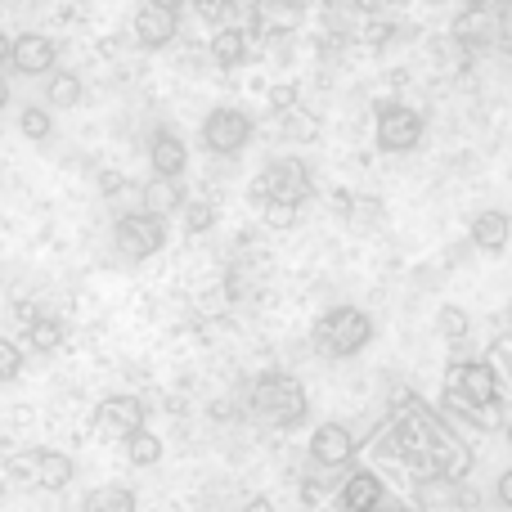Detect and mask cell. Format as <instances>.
Instances as JSON below:
<instances>
[{"mask_svg": "<svg viewBox=\"0 0 512 512\" xmlns=\"http://www.w3.org/2000/svg\"><path fill=\"white\" fill-rule=\"evenodd\" d=\"M454 382L450 387L454 391H463V396L472 400V405H481V409H499V373H495V364H486V360H468V364H454Z\"/></svg>", "mask_w": 512, "mask_h": 512, "instance_id": "cell-8", "label": "cell"}, {"mask_svg": "<svg viewBox=\"0 0 512 512\" xmlns=\"http://www.w3.org/2000/svg\"><path fill=\"white\" fill-rule=\"evenodd\" d=\"M508 319H512V306H508Z\"/></svg>", "mask_w": 512, "mask_h": 512, "instance_id": "cell-42", "label": "cell"}, {"mask_svg": "<svg viewBox=\"0 0 512 512\" xmlns=\"http://www.w3.org/2000/svg\"><path fill=\"white\" fill-rule=\"evenodd\" d=\"M126 459L135 463V468H153V463L162 459V441L153 432H135V436H126Z\"/></svg>", "mask_w": 512, "mask_h": 512, "instance_id": "cell-24", "label": "cell"}, {"mask_svg": "<svg viewBox=\"0 0 512 512\" xmlns=\"http://www.w3.org/2000/svg\"><path fill=\"white\" fill-rule=\"evenodd\" d=\"M32 486H41L45 495H59V490L72 486V477H77V463L68 459L63 450H32Z\"/></svg>", "mask_w": 512, "mask_h": 512, "instance_id": "cell-13", "label": "cell"}, {"mask_svg": "<svg viewBox=\"0 0 512 512\" xmlns=\"http://www.w3.org/2000/svg\"><path fill=\"white\" fill-rule=\"evenodd\" d=\"M212 418H216V423H230V418H234V405H230V400H216V405H212Z\"/></svg>", "mask_w": 512, "mask_h": 512, "instance_id": "cell-35", "label": "cell"}, {"mask_svg": "<svg viewBox=\"0 0 512 512\" xmlns=\"http://www.w3.org/2000/svg\"><path fill=\"white\" fill-rule=\"evenodd\" d=\"M306 512H324V508H306Z\"/></svg>", "mask_w": 512, "mask_h": 512, "instance_id": "cell-41", "label": "cell"}, {"mask_svg": "<svg viewBox=\"0 0 512 512\" xmlns=\"http://www.w3.org/2000/svg\"><path fill=\"white\" fill-rule=\"evenodd\" d=\"M243 512H279V508H274V499H270V495H252L248 504H243Z\"/></svg>", "mask_w": 512, "mask_h": 512, "instance_id": "cell-34", "label": "cell"}, {"mask_svg": "<svg viewBox=\"0 0 512 512\" xmlns=\"http://www.w3.org/2000/svg\"><path fill=\"white\" fill-rule=\"evenodd\" d=\"M252 135H256L252 113H243V108H234V104L212 108V113L203 117V126H198L203 149L216 153V158H234V153H243L252 144Z\"/></svg>", "mask_w": 512, "mask_h": 512, "instance_id": "cell-4", "label": "cell"}, {"mask_svg": "<svg viewBox=\"0 0 512 512\" xmlns=\"http://www.w3.org/2000/svg\"><path fill=\"white\" fill-rule=\"evenodd\" d=\"M113 243L126 261H149V256L162 252V243H167V221L153 216V212H144V207L140 212H126L113 230Z\"/></svg>", "mask_w": 512, "mask_h": 512, "instance_id": "cell-5", "label": "cell"}, {"mask_svg": "<svg viewBox=\"0 0 512 512\" xmlns=\"http://www.w3.org/2000/svg\"><path fill=\"white\" fill-rule=\"evenodd\" d=\"M351 5H355V9H369V14H378V9L387 5V0H351Z\"/></svg>", "mask_w": 512, "mask_h": 512, "instance_id": "cell-37", "label": "cell"}, {"mask_svg": "<svg viewBox=\"0 0 512 512\" xmlns=\"http://www.w3.org/2000/svg\"><path fill=\"white\" fill-rule=\"evenodd\" d=\"M140 203H144V212L162 216V221H167L171 212H185V194H180V180H171V176H153L149 185H144Z\"/></svg>", "mask_w": 512, "mask_h": 512, "instance_id": "cell-17", "label": "cell"}, {"mask_svg": "<svg viewBox=\"0 0 512 512\" xmlns=\"http://www.w3.org/2000/svg\"><path fill=\"white\" fill-rule=\"evenodd\" d=\"M495 495H499V504H504V508H512V468L504 472V477H499V486H495Z\"/></svg>", "mask_w": 512, "mask_h": 512, "instance_id": "cell-33", "label": "cell"}, {"mask_svg": "<svg viewBox=\"0 0 512 512\" xmlns=\"http://www.w3.org/2000/svg\"><path fill=\"white\" fill-rule=\"evenodd\" d=\"M391 32H396L391 23H369V27H364V41H369V45H387Z\"/></svg>", "mask_w": 512, "mask_h": 512, "instance_id": "cell-31", "label": "cell"}, {"mask_svg": "<svg viewBox=\"0 0 512 512\" xmlns=\"http://www.w3.org/2000/svg\"><path fill=\"white\" fill-rule=\"evenodd\" d=\"M207 54H212L216 68H243L252 54V41L243 27H221V32L212 36V45H207Z\"/></svg>", "mask_w": 512, "mask_h": 512, "instance_id": "cell-16", "label": "cell"}, {"mask_svg": "<svg viewBox=\"0 0 512 512\" xmlns=\"http://www.w3.org/2000/svg\"><path fill=\"white\" fill-rule=\"evenodd\" d=\"M0 499H5V481H0Z\"/></svg>", "mask_w": 512, "mask_h": 512, "instance_id": "cell-40", "label": "cell"}, {"mask_svg": "<svg viewBox=\"0 0 512 512\" xmlns=\"http://www.w3.org/2000/svg\"><path fill=\"white\" fill-rule=\"evenodd\" d=\"M270 108H274V117L288 113V108H297V86H279V90H270Z\"/></svg>", "mask_w": 512, "mask_h": 512, "instance_id": "cell-30", "label": "cell"}, {"mask_svg": "<svg viewBox=\"0 0 512 512\" xmlns=\"http://www.w3.org/2000/svg\"><path fill=\"white\" fill-rule=\"evenodd\" d=\"M135 508H140L135 504V490H126V486H99L81 499V512H135Z\"/></svg>", "mask_w": 512, "mask_h": 512, "instance_id": "cell-20", "label": "cell"}, {"mask_svg": "<svg viewBox=\"0 0 512 512\" xmlns=\"http://www.w3.org/2000/svg\"><path fill=\"white\" fill-rule=\"evenodd\" d=\"M252 409L261 418H270L274 427H297L306 418L310 400H306V387L288 373H261L252 387Z\"/></svg>", "mask_w": 512, "mask_h": 512, "instance_id": "cell-2", "label": "cell"}, {"mask_svg": "<svg viewBox=\"0 0 512 512\" xmlns=\"http://www.w3.org/2000/svg\"><path fill=\"white\" fill-rule=\"evenodd\" d=\"M373 135H378V149L387 153H409L423 140V113L409 104H378V117H373Z\"/></svg>", "mask_w": 512, "mask_h": 512, "instance_id": "cell-6", "label": "cell"}, {"mask_svg": "<svg viewBox=\"0 0 512 512\" xmlns=\"http://www.w3.org/2000/svg\"><path fill=\"white\" fill-rule=\"evenodd\" d=\"M315 180H310V167L301 158H274L261 167V176L252 180V203L265 207V203H306Z\"/></svg>", "mask_w": 512, "mask_h": 512, "instance_id": "cell-3", "label": "cell"}, {"mask_svg": "<svg viewBox=\"0 0 512 512\" xmlns=\"http://www.w3.org/2000/svg\"><path fill=\"white\" fill-rule=\"evenodd\" d=\"M23 373V346L0 337V382H14Z\"/></svg>", "mask_w": 512, "mask_h": 512, "instance_id": "cell-28", "label": "cell"}, {"mask_svg": "<svg viewBox=\"0 0 512 512\" xmlns=\"http://www.w3.org/2000/svg\"><path fill=\"white\" fill-rule=\"evenodd\" d=\"M355 436H351V427H342V423H319L315 427V436H310V459L319 463V468H346V463L355 459Z\"/></svg>", "mask_w": 512, "mask_h": 512, "instance_id": "cell-9", "label": "cell"}, {"mask_svg": "<svg viewBox=\"0 0 512 512\" xmlns=\"http://www.w3.org/2000/svg\"><path fill=\"white\" fill-rule=\"evenodd\" d=\"M216 225V207L212 203H185V230L189 234H207Z\"/></svg>", "mask_w": 512, "mask_h": 512, "instance_id": "cell-29", "label": "cell"}, {"mask_svg": "<svg viewBox=\"0 0 512 512\" xmlns=\"http://www.w3.org/2000/svg\"><path fill=\"white\" fill-rule=\"evenodd\" d=\"M54 59H59V45H54L50 36H41V32L14 36V59H9L14 72H23V77H45V72L54 68Z\"/></svg>", "mask_w": 512, "mask_h": 512, "instance_id": "cell-11", "label": "cell"}, {"mask_svg": "<svg viewBox=\"0 0 512 512\" xmlns=\"http://www.w3.org/2000/svg\"><path fill=\"white\" fill-rule=\"evenodd\" d=\"M504 436H508V445H512V423H508V427H504Z\"/></svg>", "mask_w": 512, "mask_h": 512, "instance_id": "cell-39", "label": "cell"}, {"mask_svg": "<svg viewBox=\"0 0 512 512\" xmlns=\"http://www.w3.org/2000/svg\"><path fill=\"white\" fill-rule=\"evenodd\" d=\"M382 504H387V490H382V481L373 468H355L351 477L342 481V508L346 512H378Z\"/></svg>", "mask_w": 512, "mask_h": 512, "instance_id": "cell-14", "label": "cell"}, {"mask_svg": "<svg viewBox=\"0 0 512 512\" xmlns=\"http://www.w3.org/2000/svg\"><path fill=\"white\" fill-rule=\"evenodd\" d=\"M63 319H50V315H36L32 324H27V346H32L36 355H54L63 346Z\"/></svg>", "mask_w": 512, "mask_h": 512, "instance_id": "cell-21", "label": "cell"}, {"mask_svg": "<svg viewBox=\"0 0 512 512\" xmlns=\"http://www.w3.org/2000/svg\"><path fill=\"white\" fill-rule=\"evenodd\" d=\"M144 400L140 396H108V400H99V409H95V418H99V427H104L108 436H135L144 427Z\"/></svg>", "mask_w": 512, "mask_h": 512, "instance_id": "cell-10", "label": "cell"}, {"mask_svg": "<svg viewBox=\"0 0 512 512\" xmlns=\"http://www.w3.org/2000/svg\"><path fill=\"white\" fill-rule=\"evenodd\" d=\"M256 18H261L265 32L283 36V32H292V27H297L301 0H261V5H256Z\"/></svg>", "mask_w": 512, "mask_h": 512, "instance_id": "cell-19", "label": "cell"}, {"mask_svg": "<svg viewBox=\"0 0 512 512\" xmlns=\"http://www.w3.org/2000/svg\"><path fill=\"white\" fill-rule=\"evenodd\" d=\"M99 189H104L108 198H117V194H122V189H126V180L117 176V171H104V176H99Z\"/></svg>", "mask_w": 512, "mask_h": 512, "instance_id": "cell-32", "label": "cell"}, {"mask_svg": "<svg viewBox=\"0 0 512 512\" xmlns=\"http://www.w3.org/2000/svg\"><path fill=\"white\" fill-rule=\"evenodd\" d=\"M5 104H9V81L0 77V108H5Z\"/></svg>", "mask_w": 512, "mask_h": 512, "instance_id": "cell-38", "label": "cell"}, {"mask_svg": "<svg viewBox=\"0 0 512 512\" xmlns=\"http://www.w3.org/2000/svg\"><path fill=\"white\" fill-rule=\"evenodd\" d=\"M468 239L477 252H504L512 243V216L508 212H481L477 221H472Z\"/></svg>", "mask_w": 512, "mask_h": 512, "instance_id": "cell-15", "label": "cell"}, {"mask_svg": "<svg viewBox=\"0 0 512 512\" xmlns=\"http://www.w3.org/2000/svg\"><path fill=\"white\" fill-rule=\"evenodd\" d=\"M279 135H288V140H315V117L301 104L288 108V113H279Z\"/></svg>", "mask_w": 512, "mask_h": 512, "instance_id": "cell-26", "label": "cell"}, {"mask_svg": "<svg viewBox=\"0 0 512 512\" xmlns=\"http://www.w3.org/2000/svg\"><path fill=\"white\" fill-rule=\"evenodd\" d=\"M180 0H144L140 14H135V45L140 50H167L180 36Z\"/></svg>", "mask_w": 512, "mask_h": 512, "instance_id": "cell-7", "label": "cell"}, {"mask_svg": "<svg viewBox=\"0 0 512 512\" xmlns=\"http://www.w3.org/2000/svg\"><path fill=\"white\" fill-rule=\"evenodd\" d=\"M436 333H441L450 346L468 342V333H472V315H468L463 306H441V310H436Z\"/></svg>", "mask_w": 512, "mask_h": 512, "instance_id": "cell-23", "label": "cell"}, {"mask_svg": "<svg viewBox=\"0 0 512 512\" xmlns=\"http://www.w3.org/2000/svg\"><path fill=\"white\" fill-rule=\"evenodd\" d=\"M149 162H153V176H171L180 180L189 167V144L180 140L176 126H162V131H153L149 140Z\"/></svg>", "mask_w": 512, "mask_h": 512, "instance_id": "cell-12", "label": "cell"}, {"mask_svg": "<svg viewBox=\"0 0 512 512\" xmlns=\"http://www.w3.org/2000/svg\"><path fill=\"white\" fill-rule=\"evenodd\" d=\"M18 131H23L32 144L50 140V131H54V117H50V108H41V104H27L23 113H18Z\"/></svg>", "mask_w": 512, "mask_h": 512, "instance_id": "cell-25", "label": "cell"}, {"mask_svg": "<svg viewBox=\"0 0 512 512\" xmlns=\"http://www.w3.org/2000/svg\"><path fill=\"white\" fill-rule=\"evenodd\" d=\"M9 59H14V36H9V32H0V68H5Z\"/></svg>", "mask_w": 512, "mask_h": 512, "instance_id": "cell-36", "label": "cell"}, {"mask_svg": "<svg viewBox=\"0 0 512 512\" xmlns=\"http://www.w3.org/2000/svg\"><path fill=\"white\" fill-rule=\"evenodd\" d=\"M81 95H86V86H81L77 72H54L50 86H45V104L54 108H77Z\"/></svg>", "mask_w": 512, "mask_h": 512, "instance_id": "cell-22", "label": "cell"}, {"mask_svg": "<svg viewBox=\"0 0 512 512\" xmlns=\"http://www.w3.org/2000/svg\"><path fill=\"white\" fill-rule=\"evenodd\" d=\"M436 472H441V481H463L468 477V468H472V450L463 441H450L445 436L441 445H436Z\"/></svg>", "mask_w": 512, "mask_h": 512, "instance_id": "cell-18", "label": "cell"}, {"mask_svg": "<svg viewBox=\"0 0 512 512\" xmlns=\"http://www.w3.org/2000/svg\"><path fill=\"white\" fill-rule=\"evenodd\" d=\"M369 337H373V319L355 306H333L315 324V346L328 360H351L355 351L369 346Z\"/></svg>", "mask_w": 512, "mask_h": 512, "instance_id": "cell-1", "label": "cell"}, {"mask_svg": "<svg viewBox=\"0 0 512 512\" xmlns=\"http://www.w3.org/2000/svg\"><path fill=\"white\" fill-rule=\"evenodd\" d=\"M261 216H265V225H270V230H292V225L301 221V207L297 203H265Z\"/></svg>", "mask_w": 512, "mask_h": 512, "instance_id": "cell-27", "label": "cell"}]
</instances>
